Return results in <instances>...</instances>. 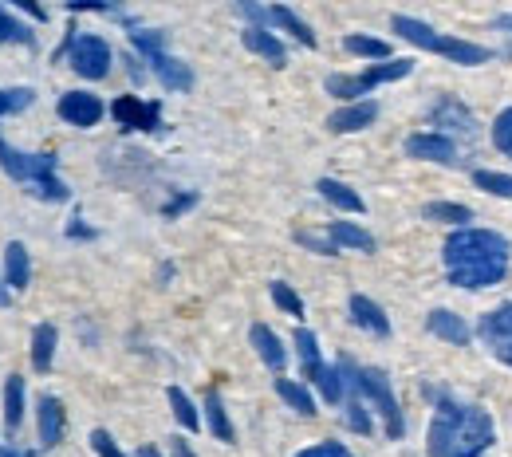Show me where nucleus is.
<instances>
[{"instance_id": "obj_1", "label": "nucleus", "mask_w": 512, "mask_h": 457, "mask_svg": "<svg viewBox=\"0 0 512 457\" xmlns=\"http://www.w3.org/2000/svg\"><path fill=\"white\" fill-rule=\"evenodd\" d=\"M442 261H446L449 284L457 288H493L505 280L509 272V241L493 229H457L442 249Z\"/></svg>"}, {"instance_id": "obj_2", "label": "nucleus", "mask_w": 512, "mask_h": 457, "mask_svg": "<svg viewBox=\"0 0 512 457\" xmlns=\"http://www.w3.org/2000/svg\"><path fill=\"white\" fill-rule=\"evenodd\" d=\"M497 438V426L489 410L481 406H461V402H438V414L430 422V457H481Z\"/></svg>"}, {"instance_id": "obj_3", "label": "nucleus", "mask_w": 512, "mask_h": 457, "mask_svg": "<svg viewBox=\"0 0 512 457\" xmlns=\"http://www.w3.org/2000/svg\"><path fill=\"white\" fill-rule=\"evenodd\" d=\"M0 170L12 174L16 182L32 186L36 197L67 201V186L56 178V154H24V150H12V146L0 138Z\"/></svg>"}, {"instance_id": "obj_4", "label": "nucleus", "mask_w": 512, "mask_h": 457, "mask_svg": "<svg viewBox=\"0 0 512 457\" xmlns=\"http://www.w3.org/2000/svg\"><path fill=\"white\" fill-rule=\"evenodd\" d=\"M390 28H394L402 40H410V44H418V48H426V52H438V56H446L453 64H465V67L489 64V48L469 44V40H457V36H442V32H434L430 24L414 20V16H394Z\"/></svg>"}, {"instance_id": "obj_5", "label": "nucleus", "mask_w": 512, "mask_h": 457, "mask_svg": "<svg viewBox=\"0 0 512 457\" xmlns=\"http://www.w3.org/2000/svg\"><path fill=\"white\" fill-rule=\"evenodd\" d=\"M339 371H343V379H351V387H355V394L359 398H367L371 406H379V414H383L386 422V438H402V410H398V398H394V391H390V379H386L379 367H355V363H339Z\"/></svg>"}, {"instance_id": "obj_6", "label": "nucleus", "mask_w": 512, "mask_h": 457, "mask_svg": "<svg viewBox=\"0 0 512 457\" xmlns=\"http://www.w3.org/2000/svg\"><path fill=\"white\" fill-rule=\"evenodd\" d=\"M162 40H166V32H130V44L146 56V64L154 67V75L162 79V87H170V91H190L193 87V75L190 67L182 64V60H174V56H166L162 52Z\"/></svg>"}, {"instance_id": "obj_7", "label": "nucleus", "mask_w": 512, "mask_h": 457, "mask_svg": "<svg viewBox=\"0 0 512 457\" xmlns=\"http://www.w3.org/2000/svg\"><path fill=\"white\" fill-rule=\"evenodd\" d=\"M414 71V60H390V64H375L359 75H327V95H339V99H359L367 91H375L379 83H394V79H406Z\"/></svg>"}, {"instance_id": "obj_8", "label": "nucleus", "mask_w": 512, "mask_h": 457, "mask_svg": "<svg viewBox=\"0 0 512 457\" xmlns=\"http://www.w3.org/2000/svg\"><path fill=\"white\" fill-rule=\"evenodd\" d=\"M67 60L83 79H103L111 71V44L103 36H71L67 40Z\"/></svg>"}, {"instance_id": "obj_9", "label": "nucleus", "mask_w": 512, "mask_h": 457, "mask_svg": "<svg viewBox=\"0 0 512 457\" xmlns=\"http://www.w3.org/2000/svg\"><path fill=\"white\" fill-rule=\"evenodd\" d=\"M477 331H481L485 347H489L505 367H512V304H501V308L485 312Z\"/></svg>"}, {"instance_id": "obj_10", "label": "nucleus", "mask_w": 512, "mask_h": 457, "mask_svg": "<svg viewBox=\"0 0 512 457\" xmlns=\"http://www.w3.org/2000/svg\"><path fill=\"white\" fill-rule=\"evenodd\" d=\"M111 115H115V123L127 127V131H158V127H162L158 103H142L138 95L115 99V103H111Z\"/></svg>"}, {"instance_id": "obj_11", "label": "nucleus", "mask_w": 512, "mask_h": 457, "mask_svg": "<svg viewBox=\"0 0 512 457\" xmlns=\"http://www.w3.org/2000/svg\"><path fill=\"white\" fill-rule=\"evenodd\" d=\"M60 119L71 123V127H95L103 119V99L91 95V91H67L60 95Z\"/></svg>"}, {"instance_id": "obj_12", "label": "nucleus", "mask_w": 512, "mask_h": 457, "mask_svg": "<svg viewBox=\"0 0 512 457\" xmlns=\"http://www.w3.org/2000/svg\"><path fill=\"white\" fill-rule=\"evenodd\" d=\"M406 154L418 162H438V166H453L457 162V146L446 134H410L406 138Z\"/></svg>"}, {"instance_id": "obj_13", "label": "nucleus", "mask_w": 512, "mask_h": 457, "mask_svg": "<svg viewBox=\"0 0 512 457\" xmlns=\"http://www.w3.org/2000/svg\"><path fill=\"white\" fill-rule=\"evenodd\" d=\"M64 430H67V414H64V402L44 394L40 398V446L44 450H56L64 442Z\"/></svg>"}, {"instance_id": "obj_14", "label": "nucleus", "mask_w": 512, "mask_h": 457, "mask_svg": "<svg viewBox=\"0 0 512 457\" xmlns=\"http://www.w3.org/2000/svg\"><path fill=\"white\" fill-rule=\"evenodd\" d=\"M379 119V107L375 103H351L335 115H327V131L331 134H355V131H367L371 123Z\"/></svg>"}, {"instance_id": "obj_15", "label": "nucleus", "mask_w": 512, "mask_h": 457, "mask_svg": "<svg viewBox=\"0 0 512 457\" xmlns=\"http://www.w3.org/2000/svg\"><path fill=\"white\" fill-rule=\"evenodd\" d=\"M28 280H32L28 249H24L20 241H12V245L4 249V284H8V292H24V288H28Z\"/></svg>"}, {"instance_id": "obj_16", "label": "nucleus", "mask_w": 512, "mask_h": 457, "mask_svg": "<svg viewBox=\"0 0 512 457\" xmlns=\"http://www.w3.org/2000/svg\"><path fill=\"white\" fill-rule=\"evenodd\" d=\"M241 40H245V48H249V52L264 56V60H268L272 67L288 64V52H284V44H280V40H276L268 28H256V24H253V28H245V36H241Z\"/></svg>"}, {"instance_id": "obj_17", "label": "nucleus", "mask_w": 512, "mask_h": 457, "mask_svg": "<svg viewBox=\"0 0 512 457\" xmlns=\"http://www.w3.org/2000/svg\"><path fill=\"white\" fill-rule=\"evenodd\" d=\"M268 24H272V28H284V32H292V36H296L304 48H316V32H312V28H308V24H304V20H300L292 8H284V4H272V8H268V16H264V28H268Z\"/></svg>"}, {"instance_id": "obj_18", "label": "nucleus", "mask_w": 512, "mask_h": 457, "mask_svg": "<svg viewBox=\"0 0 512 457\" xmlns=\"http://www.w3.org/2000/svg\"><path fill=\"white\" fill-rule=\"evenodd\" d=\"M426 327H430L438 339L453 343V347H465V343H469V327H465V320L453 316V312H446V308L430 312V316H426Z\"/></svg>"}, {"instance_id": "obj_19", "label": "nucleus", "mask_w": 512, "mask_h": 457, "mask_svg": "<svg viewBox=\"0 0 512 457\" xmlns=\"http://www.w3.org/2000/svg\"><path fill=\"white\" fill-rule=\"evenodd\" d=\"M351 320H355L359 327H367L371 335H390L386 312L375 304V300H367V296H351Z\"/></svg>"}, {"instance_id": "obj_20", "label": "nucleus", "mask_w": 512, "mask_h": 457, "mask_svg": "<svg viewBox=\"0 0 512 457\" xmlns=\"http://www.w3.org/2000/svg\"><path fill=\"white\" fill-rule=\"evenodd\" d=\"M253 347H256V355L264 359V367H272V371H284V347H280V339H276V331L272 327H264V324H253Z\"/></svg>"}, {"instance_id": "obj_21", "label": "nucleus", "mask_w": 512, "mask_h": 457, "mask_svg": "<svg viewBox=\"0 0 512 457\" xmlns=\"http://www.w3.org/2000/svg\"><path fill=\"white\" fill-rule=\"evenodd\" d=\"M20 418H24V379L20 375H8L4 379V430L16 434L20 430Z\"/></svg>"}, {"instance_id": "obj_22", "label": "nucleus", "mask_w": 512, "mask_h": 457, "mask_svg": "<svg viewBox=\"0 0 512 457\" xmlns=\"http://www.w3.org/2000/svg\"><path fill=\"white\" fill-rule=\"evenodd\" d=\"M52 359H56V327L36 324V331H32V367L44 375V371H52Z\"/></svg>"}, {"instance_id": "obj_23", "label": "nucleus", "mask_w": 512, "mask_h": 457, "mask_svg": "<svg viewBox=\"0 0 512 457\" xmlns=\"http://www.w3.org/2000/svg\"><path fill=\"white\" fill-rule=\"evenodd\" d=\"M323 194V201H331L335 209H343V213H363L367 205H363V197L355 194L351 186H343V182H335V178H320V186H316Z\"/></svg>"}, {"instance_id": "obj_24", "label": "nucleus", "mask_w": 512, "mask_h": 457, "mask_svg": "<svg viewBox=\"0 0 512 457\" xmlns=\"http://www.w3.org/2000/svg\"><path fill=\"white\" fill-rule=\"evenodd\" d=\"M331 241L335 245H347V249H359V253H375V237L351 221H331Z\"/></svg>"}, {"instance_id": "obj_25", "label": "nucleus", "mask_w": 512, "mask_h": 457, "mask_svg": "<svg viewBox=\"0 0 512 457\" xmlns=\"http://www.w3.org/2000/svg\"><path fill=\"white\" fill-rule=\"evenodd\" d=\"M205 418H209V430L217 442H233V422L225 414V402L217 391H205Z\"/></svg>"}, {"instance_id": "obj_26", "label": "nucleus", "mask_w": 512, "mask_h": 457, "mask_svg": "<svg viewBox=\"0 0 512 457\" xmlns=\"http://www.w3.org/2000/svg\"><path fill=\"white\" fill-rule=\"evenodd\" d=\"M276 394L296 410V414H304V418H312L316 414V402H312V394L304 391L300 383H292V379H276Z\"/></svg>"}, {"instance_id": "obj_27", "label": "nucleus", "mask_w": 512, "mask_h": 457, "mask_svg": "<svg viewBox=\"0 0 512 457\" xmlns=\"http://www.w3.org/2000/svg\"><path fill=\"white\" fill-rule=\"evenodd\" d=\"M422 213H426V221H442V225H461V229H465V221L473 217V213H469V205H453V201H430V205H426Z\"/></svg>"}, {"instance_id": "obj_28", "label": "nucleus", "mask_w": 512, "mask_h": 457, "mask_svg": "<svg viewBox=\"0 0 512 457\" xmlns=\"http://www.w3.org/2000/svg\"><path fill=\"white\" fill-rule=\"evenodd\" d=\"M296 351H300L304 375L312 379V375H316V371L323 367V359H320V343H316V335H312L308 327H300V331H296Z\"/></svg>"}, {"instance_id": "obj_29", "label": "nucleus", "mask_w": 512, "mask_h": 457, "mask_svg": "<svg viewBox=\"0 0 512 457\" xmlns=\"http://www.w3.org/2000/svg\"><path fill=\"white\" fill-rule=\"evenodd\" d=\"M434 119H438V123H449L453 131L461 127L465 134H473V115H469L457 99H442V103H438V111H434Z\"/></svg>"}, {"instance_id": "obj_30", "label": "nucleus", "mask_w": 512, "mask_h": 457, "mask_svg": "<svg viewBox=\"0 0 512 457\" xmlns=\"http://www.w3.org/2000/svg\"><path fill=\"white\" fill-rule=\"evenodd\" d=\"M343 48H347L351 56H371V60H390V44H383V40H371V36H347V40H343Z\"/></svg>"}, {"instance_id": "obj_31", "label": "nucleus", "mask_w": 512, "mask_h": 457, "mask_svg": "<svg viewBox=\"0 0 512 457\" xmlns=\"http://www.w3.org/2000/svg\"><path fill=\"white\" fill-rule=\"evenodd\" d=\"M36 36H32V28L28 24H20L12 12H4L0 8V44H32Z\"/></svg>"}, {"instance_id": "obj_32", "label": "nucleus", "mask_w": 512, "mask_h": 457, "mask_svg": "<svg viewBox=\"0 0 512 457\" xmlns=\"http://www.w3.org/2000/svg\"><path fill=\"white\" fill-rule=\"evenodd\" d=\"M312 383L320 387V394L327 402H339V398H343V371H339V367H327V363H323L320 371L312 375Z\"/></svg>"}, {"instance_id": "obj_33", "label": "nucleus", "mask_w": 512, "mask_h": 457, "mask_svg": "<svg viewBox=\"0 0 512 457\" xmlns=\"http://www.w3.org/2000/svg\"><path fill=\"white\" fill-rule=\"evenodd\" d=\"M473 186L493 197H512V178L509 174H497V170H477L473 174Z\"/></svg>"}, {"instance_id": "obj_34", "label": "nucleus", "mask_w": 512, "mask_h": 457, "mask_svg": "<svg viewBox=\"0 0 512 457\" xmlns=\"http://www.w3.org/2000/svg\"><path fill=\"white\" fill-rule=\"evenodd\" d=\"M170 406H174V418H178L186 430H201V418H197V410H193V402L186 398V391L170 387Z\"/></svg>"}, {"instance_id": "obj_35", "label": "nucleus", "mask_w": 512, "mask_h": 457, "mask_svg": "<svg viewBox=\"0 0 512 457\" xmlns=\"http://www.w3.org/2000/svg\"><path fill=\"white\" fill-rule=\"evenodd\" d=\"M272 300H276V304H280L288 316H304V300H300V296H296V292H292L284 280H272Z\"/></svg>"}, {"instance_id": "obj_36", "label": "nucleus", "mask_w": 512, "mask_h": 457, "mask_svg": "<svg viewBox=\"0 0 512 457\" xmlns=\"http://www.w3.org/2000/svg\"><path fill=\"white\" fill-rule=\"evenodd\" d=\"M32 87H12V91H0V115H16V111H24L28 103H32Z\"/></svg>"}, {"instance_id": "obj_37", "label": "nucleus", "mask_w": 512, "mask_h": 457, "mask_svg": "<svg viewBox=\"0 0 512 457\" xmlns=\"http://www.w3.org/2000/svg\"><path fill=\"white\" fill-rule=\"evenodd\" d=\"M296 241H300L304 249H312V253H323V257H335V253H339V245H335L331 237H320V233H312V229H300Z\"/></svg>"}, {"instance_id": "obj_38", "label": "nucleus", "mask_w": 512, "mask_h": 457, "mask_svg": "<svg viewBox=\"0 0 512 457\" xmlns=\"http://www.w3.org/2000/svg\"><path fill=\"white\" fill-rule=\"evenodd\" d=\"M493 142L501 146V154H509L512 158V107L497 115V123H493Z\"/></svg>"}, {"instance_id": "obj_39", "label": "nucleus", "mask_w": 512, "mask_h": 457, "mask_svg": "<svg viewBox=\"0 0 512 457\" xmlns=\"http://www.w3.org/2000/svg\"><path fill=\"white\" fill-rule=\"evenodd\" d=\"M347 426H351L355 434H371V414L363 410L359 398H351V406H347Z\"/></svg>"}, {"instance_id": "obj_40", "label": "nucleus", "mask_w": 512, "mask_h": 457, "mask_svg": "<svg viewBox=\"0 0 512 457\" xmlns=\"http://www.w3.org/2000/svg\"><path fill=\"white\" fill-rule=\"evenodd\" d=\"M91 450H95L99 457H127L119 446H115V438H111L107 430H95V434H91Z\"/></svg>"}, {"instance_id": "obj_41", "label": "nucleus", "mask_w": 512, "mask_h": 457, "mask_svg": "<svg viewBox=\"0 0 512 457\" xmlns=\"http://www.w3.org/2000/svg\"><path fill=\"white\" fill-rule=\"evenodd\" d=\"M296 457H355L347 446H339V442H320V446H308V450H300Z\"/></svg>"}, {"instance_id": "obj_42", "label": "nucleus", "mask_w": 512, "mask_h": 457, "mask_svg": "<svg viewBox=\"0 0 512 457\" xmlns=\"http://www.w3.org/2000/svg\"><path fill=\"white\" fill-rule=\"evenodd\" d=\"M190 205H193V194L178 197V201H170V205H166V217H174V213H182V209H190Z\"/></svg>"}, {"instance_id": "obj_43", "label": "nucleus", "mask_w": 512, "mask_h": 457, "mask_svg": "<svg viewBox=\"0 0 512 457\" xmlns=\"http://www.w3.org/2000/svg\"><path fill=\"white\" fill-rule=\"evenodd\" d=\"M174 457H193L190 442H182V438H178V442H174Z\"/></svg>"}, {"instance_id": "obj_44", "label": "nucleus", "mask_w": 512, "mask_h": 457, "mask_svg": "<svg viewBox=\"0 0 512 457\" xmlns=\"http://www.w3.org/2000/svg\"><path fill=\"white\" fill-rule=\"evenodd\" d=\"M0 457H32V454H24V450H16V446H0Z\"/></svg>"}, {"instance_id": "obj_45", "label": "nucleus", "mask_w": 512, "mask_h": 457, "mask_svg": "<svg viewBox=\"0 0 512 457\" xmlns=\"http://www.w3.org/2000/svg\"><path fill=\"white\" fill-rule=\"evenodd\" d=\"M138 457H162V454H158L154 446H142V450H138Z\"/></svg>"}, {"instance_id": "obj_46", "label": "nucleus", "mask_w": 512, "mask_h": 457, "mask_svg": "<svg viewBox=\"0 0 512 457\" xmlns=\"http://www.w3.org/2000/svg\"><path fill=\"white\" fill-rule=\"evenodd\" d=\"M8 300H12V292H8V288H4V284H0V308H4V304H8Z\"/></svg>"}]
</instances>
